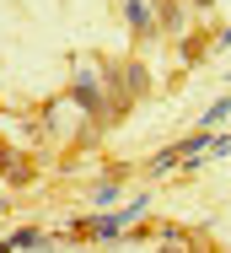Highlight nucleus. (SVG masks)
<instances>
[{
    "instance_id": "6",
    "label": "nucleus",
    "mask_w": 231,
    "mask_h": 253,
    "mask_svg": "<svg viewBox=\"0 0 231 253\" xmlns=\"http://www.w3.org/2000/svg\"><path fill=\"white\" fill-rule=\"evenodd\" d=\"M129 232V221H124V210L113 205V210H102V215H92V243H118Z\"/></svg>"
},
{
    "instance_id": "12",
    "label": "nucleus",
    "mask_w": 231,
    "mask_h": 253,
    "mask_svg": "<svg viewBox=\"0 0 231 253\" xmlns=\"http://www.w3.org/2000/svg\"><path fill=\"white\" fill-rule=\"evenodd\" d=\"M183 59H188V65L204 59V38H183Z\"/></svg>"
},
{
    "instance_id": "4",
    "label": "nucleus",
    "mask_w": 231,
    "mask_h": 253,
    "mask_svg": "<svg viewBox=\"0 0 231 253\" xmlns=\"http://www.w3.org/2000/svg\"><path fill=\"white\" fill-rule=\"evenodd\" d=\"M124 183H129V167H108V178H97L92 189H86V200L102 205V210H113V205L124 200Z\"/></svg>"
},
{
    "instance_id": "10",
    "label": "nucleus",
    "mask_w": 231,
    "mask_h": 253,
    "mask_svg": "<svg viewBox=\"0 0 231 253\" xmlns=\"http://www.w3.org/2000/svg\"><path fill=\"white\" fill-rule=\"evenodd\" d=\"M118 210H124V221H129V226H135L140 215H145V210H151V189H140V194H129V200L118 205Z\"/></svg>"
},
{
    "instance_id": "14",
    "label": "nucleus",
    "mask_w": 231,
    "mask_h": 253,
    "mask_svg": "<svg viewBox=\"0 0 231 253\" xmlns=\"http://www.w3.org/2000/svg\"><path fill=\"white\" fill-rule=\"evenodd\" d=\"M226 49H231V27L221 33V38H215V43H210V54H226Z\"/></svg>"
},
{
    "instance_id": "9",
    "label": "nucleus",
    "mask_w": 231,
    "mask_h": 253,
    "mask_svg": "<svg viewBox=\"0 0 231 253\" xmlns=\"http://www.w3.org/2000/svg\"><path fill=\"white\" fill-rule=\"evenodd\" d=\"M226 119H231V92H226V97H215L210 108H204V119H199V129H215V124H226Z\"/></svg>"
},
{
    "instance_id": "7",
    "label": "nucleus",
    "mask_w": 231,
    "mask_h": 253,
    "mask_svg": "<svg viewBox=\"0 0 231 253\" xmlns=\"http://www.w3.org/2000/svg\"><path fill=\"white\" fill-rule=\"evenodd\" d=\"M178 167H183V151H178V146H167V151H156L151 162H145V178H172Z\"/></svg>"
},
{
    "instance_id": "13",
    "label": "nucleus",
    "mask_w": 231,
    "mask_h": 253,
    "mask_svg": "<svg viewBox=\"0 0 231 253\" xmlns=\"http://www.w3.org/2000/svg\"><path fill=\"white\" fill-rule=\"evenodd\" d=\"M231 151V135H215V140H210V156H226Z\"/></svg>"
},
{
    "instance_id": "2",
    "label": "nucleus",
    "mask_w": 231,
    "mask_h": 253,
    "mask_svg": "<svg viewBox=\"0 0 231 253\" xmlns=\"http://www.w3.org/2000/svg\"><path fill=\"white\" fill-rule=\"evenodd\" d=\"M65 102L81 108V119H92V124H108V119H113V102H108V86H102L97 59H81V65H76V76H70V86H65Z\"/></svg>"
},
{
    "instance_id": "1",
    "label": "nucleus",
    "mask_w": 231,
    "mask_h": 253,
    "mask_svg": "<svg viewBox=\"0 0 231 253\" xmlns=\"http://www.w3.org/2000/svg\"><path fill=\"white\" fill-rule=\"evenodd\" d=\"M97 70H102V86H108V102H113V119L129 113L151 92V70L140 59H97Z\"/></svg>"
},
{
    "instance_id": "15",
    "label": "nucleus",
    "mask_w": 231,
    "mask_h": 253,
    "mask_svg": "<svg viewBox=\"0 0 231 253\" xmlns=\"http://www.w3.org/2000/svg\"><path fill=\"white\" fill-rule=\"evenodd\" d=\"M161 253H188V248H183V243H161Z\"/></svg>"
},
{
    "instance_id": "3",
    "label": "nucleus",
    "mask_w": 231,
    "mask_h": 253,
    "mask_svg": "<svg viewBox=\"0 0 231 253\" xmlns=\"http://www.w3.org/2000/svg\"><path fill=\"white\" fill-rule=\"evenodd\" d=\"M118 11H124V22H129V33L135 38H161V22H156V0H118Z\"/></svg>"
},
{
    "instance_id": "5",
    "label": "nucleus",
    "mask_w": 231,
    "mask_h": 253,
    "mask_svg": "<svg viewBox=\"0 0 231 253\" xmlns=\"http://www.w3.org/2000/svg\"><path fill=\"white\" fill-rule=\"evenodd\" d=\"M188 16H193V5H188V0H156V22H161V33L188 38Z\"/></svg>"
},
{
    "instance_id": "11",
    "label": "nucleus",
    "mask_w": 231,
    "mask_h": 253,
    "mask_svg": "<svg viewBox=\"0 0 231 253\" xmlns=\"http://www.w3.org/2000/svg\"><path fill=\"white\" fill-rule=\"evenodd\" d=\"M210 140H215V135H210V129H199V135L178 140V151H183V156H204V151H210Z\"/></svg>"
},
{
    "instance_id": "8",
    "label": "nucleus",
    "mask_w": 231,
    "mask_h": 253,
    "mask_svg": "<svg viewBox=\"0 0 231 253\" xmlns=\"http://www.w3.org/2000/svg\"><path fill=\"white\" fill-rule=\"evenodd\" d=\"M0 167H5L11 183H27L33 178V156H22V151H0Z\"/></svg>"
},
{
    "instance_id": "17",
    "label": "nucleus",
    "mask_w": 231,
    "mask_h": 253,
    "mask_svg": "<svg viewBox=\"0 0 231 253\" xmlns=\"http://www.w3.org/2000/svg\"><path fill=\"white\" fill-rule=\"evenodd\" d=\"M0 253H16V243H11V237H0Z\"/></svg>"
},
{
    "instance_id": "16",
    "label": "nucleus",
    "mask_w": 231,
    "mask_h": 253,
    "mask_svg": "<svg viewBox=\"0 0 231 253\" xmlns=\"http://www.w3.org/2000/svg\"><path fill=\"white\" fill-rule=\"evenodd\" d=\"M5 215H11V200H5V194H0V221H5Z\"/></svg>"
}]
</instances>
